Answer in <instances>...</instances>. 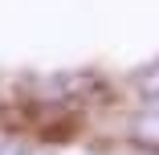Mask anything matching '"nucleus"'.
Segmentation results:
<instances>
[{
	"mask_svg": "<svg viewBox=\"0 0 159 155\" xmlns=\"http://www.w3.org/2000/svg\"><path fill=\"white\" fill-rule=\"evenodd\" d=\"M0 155H29V147L16 139H0Z\"/></svg>",
	"mask_w": 159,
	"mask_h": 155,
	"instance_id": "obj_3",
	"label": "nucleus"
},
{
	"mask_svg": "<svg viewBox=\"0 0 159 155\" xmlns=\"http://www.w3.org/2000/svg\"><path fill=\"white\" fill-rule=\"evenodd\" d=\"M135 94H139L143 102H159V57L135 74Z\"/></svg>",
	"mask_w": 159,
	"mask_h": 155,
	"instance_id": "obj_2",
	"label": "nucleus"
},
{
	"mask_svg": "<svg viewBox=\"0 0 159 155\" xmlns=\"http://www.w3.org/2000/svg\"><path fill=\"white\" fill-rule=\"evenodd\" d=\"M131 139H135L139 147L159 151V102H147V106L135 114V122H131Z\"/></svg>",
	"mask_w": 159,
	"mask_h": 155,
	"instance_id": "obj_1",
	"label": "nucleus"
}]
</instances>
